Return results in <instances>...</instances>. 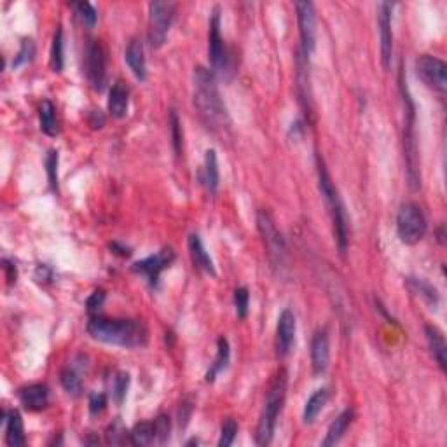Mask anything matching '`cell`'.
Here are the masks:
<instances>
[{"label": "cell", "instance_id": "cell-23", "mask_svg": "<svg viewBox=\"0 0 447 447\" xmlns=\"http://www.w3.org/2000/svg\"><path fill=\"white\" fill-rule=\"evenodd\" d=\"M427 337H428V344H430V350L434 353V358L437 360L439 367L442 371L447 369V344L444 339V334L434 325L427 327Z\"/></svg>", "mask_w": 447, "mask_h": 447}, {"label": "cell", "instance_id": "cell-22", "mask_svg": "<svg viewBox=\"0 0 447 447\" xmlns=\"http://www.w3.org/2000/svg\"><path fill=\"white\" fill-rule=\"evenodd\" d=\"M6 441L10 447L24 446V430L23 420L17 411H10L6 416Z\"/></svg>", "mask_w": 447, "mask_h": 447}, {"label": "cell", "instance_id": "cell-3", "mask_svg": "<svg viewBox=\"0 0 447 447\" xmlns=\"http://www.w3.org/2000/svg\"><path fill=\"white\" fill-rule=\"evenodd\" d=\"M287 371L281 369V371L276 372L269 390H267L266 404H264V411L260 414L259 427H257V446H267L273 441L278 416H280L281 409H283L285 397H287Z\"/></svg>", "mask_w": 447, "mask_h": 447}, {"label": "cell", "instance_id": "cell-29", "mask_svg": "<svg viewBox=\"0 0 447 447\" xmlns=\"http://www.w3.org/2000/svg\"><path fill=\"white\" fill-rule=\"evenodd\" d=\"M409 287L413 288V292H416L418 295H421V297H423L425 301L428 302V304L437 306L439 294H437V290H435V287H432L430 283H427L425 280H414V278H411Z\"/></svg>", "mask_w": 447, "mask_h": 447}, {"label": "cell", "instance_id": "cell-33", "mask_svg": "<svg viewBox=\"0 0 447 447\" xmlns=\"http://www.w3.org/2000/svg\"><path fill=\"white\" fill-rule=\"evenodd\" d=\"M62 386L65 388L66 393H70V395L73 397L80 395V390H83L80 378L72 371V369H66V371L62 372Z\"/></svg>", "mask_w": 447, "mask_h": 447}, {"label": "cell", "instance_id": "cell-13", "mask_svg": "<svg viewBox=\"0 0 447 447\" xmlns=\"http://www.w3.org/2000/svg\"><path fill=\"white\" fill-rule=\"evenodd\" d=\"M173 260H175V252L173 248L168 246V248L159 250L156 255H150L147 257V259L136 262L135 266H133V271H135V273L143 274V276L147 278V281H149L152 287H156L157 281H159L161 273H163L164 269H168Z\"/></svg>", "mask_w": 447, "mask_h": 447}, {"label": "cell", "instance_id": "cell-17", "mask_svg": "<svg viewBox=\"0 0 447 447\" xmlns=\"http://www.w3.org/2000/svg\"><path fill=\"white\" fill-rule=\"evenodd\" d=\"M187 245H189V253H191V259L192 262H194V266L198 267V269L215 276V266H213L212 257H210L208 252H206L201 238H199L198 234H191L189 236Z\"/></svg>", "mask_w": 447, "mask_h": 447}, {"label": "cell", "instance_id": "cell-34", "mask_svg": "<svg viewBox=\"0 0 447 447\" xmlns=\"http://www.w3.org/2000/svg\"><path fill=\"white\" fill-rule=\"evenodd\" d=\"M129 388V374L128 372L121 371L115 374L114 385H112V392H114V399L118 404H122V400L126 399V393Z\"/></svg>", "mask_w": 447, "mask_h": 447}, {"label": "cell", "instance_id": "cell-40", "mask_svg": "<svg viewBox=\"0 0 447 447\" xmlns=\"http://www.w3.org/2000/svg\"><path fill=\"white\" fill-rule=\"evenodd\" d=\"M104 301H105V292L104 290L93 292V294H91V297L87 299V302H86L87 313H90L91 316L97 315V311L101 308Z\"/></svg>", "mask_w": 447, "mask_h": 447}, {"label": "cell", "instance_id": "cell-25", "mask_svg": "<svg viewBox=\"0 0 447 447\" xmlns=\"http://www.w3.org/2000/svg\"><path fill=\"white\" fill-rule=\"evenodd\" d=\"M203 182L210 192H217L219 187V163H217V152L213 149L206 150L205 168H203Z\"/></svg>", "mask_w": 447, "mask_h": 447}, {"label": "cell", "instance_id": "cell-31", "mask_svg": "<svg viewBox=\"0 0 447 447\" xmlns=\"http://www.w3.org/2000/svg\"><path fill=\"white\" fill-rule=\"evenodd\" d=\"M72 7L76 9V14L83 21V24H86L87 28H93L97 24V10H94V7L90 2H76Z\"/></svg>", "mask_w": 447, "mask_h": 447}, {"label": "cell", "instance_id": "cell-7", "mask_svg": "<svg viewBox=\"0 0 447 447\" xmlns=\"http://www.w3.org/2000/svg\"><path fill=\"white\" fill-rule=\"evenodd\" d=\"M257 225H259L260 236H262L264 245L267 248V255H269L271 264L274 267L283 266L285 255H287V245H285L283 236L278 231L271 213L266 212V210H260L257 213Z\"/></svg>", "mask_w": 447, "mask_h": 447}, {"label": "cell", "instance_id": "cell-26", "mask_svg": "<svg viewBox=\"0 0 447 447\" xmlns=\"http://www.w3.org/2000/svg\"><path fill=\"white\" fill-rule=\"evenodd\" d=\"M229 355H231V351H229V343L225 337H220L219 341H217V357H215V362L212 364V367H210V371L206 372V383H213L215 381L217 374L219 372H222L225 367H227L229 364Z\"/></svg>", "mask_w": 447, "mask_h": 447}, {"label": "cell", "instance_id": "cell-32", "mask_svg": "<svg viewBox=\"0 0 447 447\" xmlns=\"http://www.w3.org/2000/svg\"><path fill=\"white\" fill-rule=\"evenodd\" d=\"M45 171L52 191H58V150L51 149L45 156Z\"/></svg>", "mask_w": 447, "mask_h": 447}, {"label": "cell", "instance_id": "cell-37", "mask_svg": "<svg viewBox=\"0 0 447 447\" xmlns=\"http://www.w3.org/2000/svg\"><path fill=\"white\" fill-rule=\"evenodd\" d=\"M170 128H171V136H173V149L177 152V156H180L182 152V126H180V119H178L177 112L171 111L170 114Z\"/></svg>", "mask_w": 447, "mask_h": 447}, {"label": "cell", "instance_id": "cell-21", "mask_svg": "<svg viewBox=\"0 0 447 447\" xmlns=\"http://www.w3.org/2000/svg\"><path fill=\"white\" fill-rule=\"evenodd\" d=\"M353 418H355L353 409H344L343 413H341L339 416H337L336 420L330 423L329 432H327V437H325V441L322 442V446H325V447L336 446L337 442H339L341 439L344 437V434H346V430L350 428Z\"/></svg>", "mask_w": 447, "mask_h": 447}, {"label": "cell", "instance_id": "cell-42", "mask_svg": "<svg viewBox=\"0 0 447 447\" xmlns=\"http://www.w3.org/2000/svg\"><path fill=\"white\" fill-rule=\"evenodd\" d=\"M3 271H6V274H7V281H9V285L16 283V276H17L16 267H14L13 264L7 262V260H3Z\"/></svg>", "mask_w": 447, "mask_h": 447}, {"label": "cell", "instance_id": "cell-27", "mask_svg": "<svg viewBox=\"0 0 447 447\" xmlns=\"http://www.w3.org/2000/svg\"><path fill=\"white\" fill-rule=\"evenodd\" d=\"M38 118H41V128L45 135H58V121H56V108L49 100H44L38 107Z\"/></svg>", "mask_w": 447, "mask_h": 447}, {"label": "cell", "instance_id": "cell-16", "mask_svg": "<svg viewBox=\"0 0 447 447\" xmlns=\"http://www.w3.org/2000/svg\"><path fill=\"white\" fill-rule=\"evenodd\" d=\"M329 336L327 330H318L311 341V365L315 374H323L329 367Z\"/></svg>", "mask_w": 447, "mask_h": 447}, {"label": "cell", "instance_id": "cell-36", "mask_svg": "<svg viewBox=\"0 0 447 447\" xmlns=\"http://www.w3.org/2000/svg\"><path fill=\"white\" fill-rule=\"evenodd\" d=\"M248 304H250V294L245 287L236 288L234 292V306H236V315L238 318H246L248 315Z\"/></svg>", "mask_w": 447, "mask_h": 447}, {"label": "cell", "instance_id": "cell-20", "mask_svg": "<svg viewBox=\"0 0 447 447\" xmlns=\"http://www.w3.org/2000/svg\"><path fill=\"white\" fill-rule=\"evenodd\" d=\"M126 62H128L129 69H132L133 76L139 80L147 79V65L146 56H143V45L139 38H133L126 48Z\"/></svg>", "mask_w": 447, "mask_h": 447}, {"label": "cell", "instance_id": "cell-19", "mask_svg": "<svg viewBox=\"0 0 447 447\" xmlns=\"http://www.w3.org/2000/svg\"><path fill=\"white\" fill-rule=\"evenodd\" d=\"M20 400L27 409L42 411L49 402V390L45 385H30L20 390Z\"/></svg>", "mask_w": 447, "mask_h": 447}, {"label": "cell", "instance_id": "cell-4", "mask_svg": "<svg viewBox=\"0 0 447 447\" xmlns=\"http://www.w3.org/2000/svg\"><path fill=\"white\" fill-rule=\"evenodd\" d=\"M318 185H320V192H322L327 205H329L334 231H336L337 245H339L341 253H344L348 248L350 220H348V213H346V208H344L343 199H341L339 192H337L336 185H334L332 182V177H330V173L327 171L325 164H323V161L320 159V156H318Z\"/></svg>", "mask_w": 447, "mask_h": 447}, {"label": "cell", "instance_id": "cell-5", "mask_svg": "<svg viewBox=\"0 0 447 447\" xmlns=\"http://www.w3.org/2000/svg\"><path fill=\"white\" fill-rule=\"evenodd\" d=\"M400 87H402L404 101H406V125H404V152H406L407 178L411 189H418L421 184L420 175V156H418L416 132H414V104L404 83V72H400Z\"/></svg>", "mask_w": 447, "mask_h": 447}, {"label": "cell", "instance_id": "cell-12", "mask_svg": "<svg viewBox=\"0 0 447 447\" xmlns=\"http://www.w3.org/2000/svg\"><path fill=\"white\" fill-rule=\"evenodd\" d=\"M297 10V23L299 31H301L302 52L306 56L311 55L316 48V14L315 6L311 2H297L295 3Z\"/></svg>", "mask_w": 447, "mask_h": 447}, {"label": "cell", "instance_id": "cell-41", "mask_svg": "<svg viewBox=\"0 0 447 447\" xmlns=\"http://www.w3.org/2000/svg\"><path fill=\"white\" fill-rule=\"evenodd\" d=\"M105 406H107V399H105L104 393H93L90 399V413L91 414H100L105 411Z\"/></svg>", "mask_w": 447, "mask_h": 447}, {"label": "cell", "instance_id": "cell-6", "mask_svg": "<svg viewBox=\"0 0 447 447\" xmlns=\"http://www.w3.org/2000/svg\"><path fill=\"white\" fill-rule=\"evenodd\" d=\"M397 232L406 245H416L427 234V219L414 203H407L397 215Z\"/></svg>", "mask_w": 447, "mask_h": 447}, {"label": "cell", "instance_id": "cell-28", "mask_svg": "<svg viewBox=\"0 0 447 447\" xmlns=\"http://www.w3.org/2000/svg\"><path fill=\"white\" fill-rule=\"evenodd\" d=\"M132 437V444L135 446H150L154 441H156V432H154V423H143L135 425V428L129 434Z\"/></svg>", "mask_w": 447, "mask_h": 447}, {"label": "cell", "instance_id": "cell-39", "mask_svg": "<svg viewBox=\"0 0 447 447\" xmlns=\"http://www.w3.org/2000/svg\"><path fill=\"white\" fill-rule=\"evenodd\" d=\"M170 418L159 416L154 421V432H156V439L159 442H166L170 437Z\"/></svg>", "mask_w": 447, "mask_h": 447}, {"label": "cell", "instance_id": "cell-2", "mask_svg": "<svg viewBox=\"0 0 447 447\" xmlns=\"http://www.w3.org/2000/svg\"><path fill=\"white\" fill-rule=\"evenodd\" d=\"M194 105L199 112V118L210 129L220 132L227 128V108L220 98L215 76L205 66H198L194 72Z\"/></svg>", "mask_w": 447, "mask_h": 447}, {"label": "cell", "instance_id": "cell-9", "mask_svg": "<svg viewBox=\"0 0 447 447\" xmlns=\"http://www.w3.org/2000/svg\"><path fill=\"white\" fill-rule=\"evenodd\" d=\"M416 73L430 90L444 94L447 90V65L441 58L421 55L416 59Z\"/></svg>", "mask_w": 447, "mask_h": 447}, {"label": "cell", "instance_id": "cell-10", "mask_svg": "<svg viewBox=\"0 0 447 447\" xmlns=\"http://www.w3.org/2000/svg\"><path fill=\"white\" fill-rule=\"evenodd\" d=\"M208 55L212 62L213 70L220 76H224L229 70V52L225 48V42L220 35V13L219 7L213 9L212 20H210V31H208Z\"/></svg>", "mask_w": 447, "mask_h": 447}, {"label": "cell", "instance_id": "cell-38", "mask_svg": "<svg viewBox=\"0 0 447 447\" xmlns=\"http://www.w3.org/2000/svg\"><path fill=\"white\" fill-rule=\"evenodd\" d=\"M34 55H35V45H34V42H31L30 38H28V41H23V44H21L20 52H17V56H16V58H14V62H13V69H16V66L23 65V63L31 62V58H34Z\"/></svg>", "mask_w": 447, "mask_h": 447}, {"label": "cell", "instance_id": "cell-8", "mask_svg": "<svg viewBox=\"0 0 447 447\" xmlns=\"http://www.w3.org/2000/svg\"><path fill=\"white\" fill-rule=\"evenodd\" d=\"M175 17L173 2H150L149 6V42L154 49L161 48L166 41L168 30Z\"/></svg>", "mask_w": 447, "mask_h": 447}, {"label": "cell", "instance_id": "cell-18", "mask_svg": "<svg viewBox=\"0 0 447 447\" xmlns=\"http://www.w3.org/2000/svg\"><path fill=\"white\" fill-rule=\"evenodd\" d=\"M108 112H111L112 118L122 119L128 114L129 107V91L128 87L122 83H115L111 87V93H108Z\"/></svg>", "mask_w": 447, "mask_h": 447}, {"label": "cell", "instance_id": "cell-11", "mask_svg": "<svg viewBox=\"0 0 447 447\" xmlns=\"http://www.w3.org/2000/svg\"><path fill=\"white\" fill-rule=\"evenodd\" d=\"M107 56L100 41H91L86 48V76L91 86L100 91L107 76Z\"/></svg>", "mask_w": 447, "mask_h": 447}, {"label": "cell", "instance_id": "cell-30", "mask_svg": "<svg viewBox=\"0 0 447 447\" xmlns=\"http://www.w3.org/2000/svg\"><path fill=\"white\" fill-rule=\"evenodd\" d=\"M51 66L55 72H62L63 70V31L59 27L55 31V37H52Z\"/></svg>", "mask_w": 447, "mask_h": 447}, {"label": "cell", "instance_id": "cell-35", "mask_svg": "<svg viewBox=\"0 0 447 447\" xmlns=\"http://www.w3.org/2000/svg\"><path fill=\"white\" fill-rule=\"evenodd\" d=\"M236 434H238V423H236V420H232V418H227V420H224L222 428H220L219 446L220 447H229V446H231L232 442H234Z\"/></svg>", "mask_w": 447, "mask_h": 447}, {"label": "cell", "instance_id": "cell-24", "mask_svg": "<svg viewBox=\"0 0 447 447\" xmlns=\"http://www.w3.org/2000/svg\"><path fill=\"white\" fill-rule=\"evenodd\" d=\"M327 400H329V390L327 388H320L313 393L308 399L304 406V413H302V420H304L306 425L315 423V420L318 418V414L322 413V409L325 407Z\"/></svg>", "mask_w": 447, "mask_h": 447}, {"label": "cell", "instance_id": "cell-1", "mask_svg": "<svg viewBox=\"0 0 447 447\" xmlns=\"http://www.w3.org/2000/svg\"><path fill=\"white\" fill-rule=\"evenodd\" d=\"M87 332L93 339L121 348H142L149 339V330L140 320L91 316Z\"/></svg>", "mask_w": 447, "mask_h": 447}, {"label": "cell", "instance_id": "cell-15", "mask_svg": "<svg viewBox=\"0 0 447 447\" xmlns=\"http://www.w3.org/2000/svg\"><path fill=\"white\" fill-rule=\"evenodd\" d=\"M295 341V316L290 309H283L276 325V351L278 357H287Z\"/></svg>", "mask_w": 447, "mask_h": 447}, {"label": "cell", "instance_id": "cell-14", "mask_svg": "<svg viewBox=\"0 0 447 447\" xmlns=\"http://www.w3.org/2000/svg\"><path fill=\"white\" fill-rule=\"evenodd\" d=\"M392 9L390 2H381L378 7L379 23V41H381V62L386 70L392 65L393 55V31H392Z\"/></svg>", "mask_w": 447, "mask_h": 447}]
</instances>
